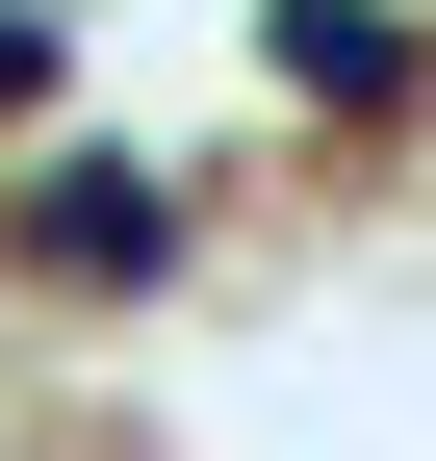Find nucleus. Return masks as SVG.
Returning a JSON list of instances; mask_svg holds the SVG:
<instances>
[{"label":"nucleus","mask_w":436,"mask_h":461,"mask_svg":"<svg viewBox=\"0 0 436 461\" xmlns=\"http://www.w3.org/2000/svg\"><path fill=\"white\" fill-rule=\"evenodd\" d=\"M0 103H26V26H0Z\"/></svg>","instance_id":"f257e3e1"}]
</instances>
